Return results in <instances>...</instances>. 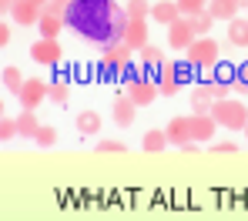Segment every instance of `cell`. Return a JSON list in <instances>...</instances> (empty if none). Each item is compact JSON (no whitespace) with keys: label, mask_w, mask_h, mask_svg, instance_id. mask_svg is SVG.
I'll return each mask as SVG.
<instances>
[{"label":"cell","mask_w":248,"mask_h":221,"mask_svg":"<svg viewBox=\"0 0 248 221\" xmlns=\"http://www.w3.org/2000/svg\"><path fill=\"white\" fill-rule=\"evenodd\" d=\"M64 24H67V30H74L84 41L108 47V44H121L124 41L127 10L118 7L114 0H71Z\"/></svg>","instance_id":"1"},{"label":"cell","mask_w":248,"mask_h":221,"mask_svg":"<svg viewBox=\"0 0 248 221\" xmlns=\"http://www.w3.org/2000/svg\"><path fill=\"white\" fill-rule=\"evenodd\" d=\"M211 118H215V124L225 128V131H245L248 107L242 104V101L225 97V101H215V104H211Z\"/></svg>","instance_id":"2"},{"label":"cell","mask_w":248,"mask_h":221,"mask_svg":"<svg viewBox=\"0 0 248 221\" xmlns=\"http://www.w3.org/2000/svg\"><path fill=\"white\" fill-rule=\"evenodd\" d=\"M131 54H134V50H127L124 44L101 47V74H104L108 81L127 77V71H131Z\"/></svg>","instance_id":"3"},{"label":"cell","mask_w":248,"mask_h":221,"mask_svg":"<svg viewBox=\"0 0 248 221\" xmlns=\"http://www.w3.org/2000/svg\"><path fill=\"white\" fill-rule=\"evenodd\" d=\"M185 54H188V64L195 71H208V67L218 64V44L211 37H195V44L188 47Z\"/></svg>","instance_id":"4"},{"label":"cell","mask_w":248,"mask_h":221,"mask_svg":"<svg viewBox=\"0 0 248 221\" xmlns=\"http://www.w3.org/2000/svg\"><path fill=\"white\" fill-rule=\"evenodd\" d=\"M127 97H131L138 107H148V104L158 97V84L148 81V77H138L134 71H127Z\"/></svg>","instance_id":"5"},{"label":"cell","mask_w":248,"mask_h":221,"mask_svg":"<svg viewBox=\"0 0 248 221\" xmlns=\"http://www.w3.org/2000/svg\"><path fill=\"white\" fill-rule=\"evenodd\" d=\"M44 97H47V84L37 81V77L24 81V88H20V94H17V101H20L24 111H37V107L44 104Z\"/></svg>","instance_id":"6"},{"label":"cell","mask_w":248,"mask_h":221,"mask_svg":"<svg viewBox=\"0 0 248 221\" xmlns=\"http://www.w3.org/2000/svg\"><path fill=\"white\" fill-rule=\"evenodd\" d=\"M168 44H171V50H188V47L195 44V30H191L188 17H178L168 27Z\"/></svg>","instance_id":"7"},{"label":"cell","mask_w":248,"mask_h":221,"mask_svg":"<svg viewBox=\"0 0 248 221\" xmlns=\"http://www.w3.org/2000/svg\"><path fill=\"white\" fill-rule=\"evenodd\" d=\"M64 54H61V44L57 41H34L31 44V60H37V64H47V67H54L57 60H61Z\"/></svg>","instance_id":"8"},{"label":"cell","mask_w":248,"mask_h":221,"mask_svg":"<svg viewBox=\"0 0 248 221\" xmlns=\"http://www.w3.org/2000/svg\"><path fill=\"white\" fill-rule=\"evenodd\" d=\"M127 50H144L148 47V20H127V30H124V41H121Z\"/></svg>","instance_id":"9"},{"label":"cell","mask_w":248,"mask_h":221,"mask_svg":"<svg viewBox=\"0 0 248 221\" xmlns=\"http://www.w3.org/2000/svg\"><path fill=\"white\" fill-rule=\"evenodd\" d=\"M10 17H14V24H20V27H34L44 17V7L34 3V0H20V3L10 10Z\"/></svg>","instance_id":"10"},{"label":"cell","mask_w":248,"mask_h":221,"mask_svg":"<svg viewBox=\"0 0 248 221\" xmlns=\"http://www.w3.org/2000/svg\"><path fill=\"white\" fill-rule=\"evenodd\" d=\"M165 134H168V144H178V147L191 144V118H171Z\"/></svg>","instance_id":"11"},{"label":"cell","mask_w":248,"mask_h":221,"mask_svg":"<svg viewBox=\"0 0 248 221\" xmlns=\"http://www.w3.org/2000/svg\"><path fill=\"white\" fill-rule=\"evenodd\" d=\"M134 114H138V104L127 94H118L114 97V124L118 128H131L134 124Z\"/></svg>","instance_id":"12"},{"label":"cell","mask_w":248,"mask_h":221,"mask_svg":"<svg viewBox=\"0 0 248 221\" xmlns=\"http://www.w3.org/2000/svg\"><path fill=\"white\" fill-rule=\"evenodd\" d=\"M158 94H165V97H171V94H178L181 90V77H178V67L174 64H161V74H158Z\"/></svg>","instance_id":"13"},{"label":"cell","mask_w":248,"mask_h":221,"mask_svg":"<svg viewBox=\"0 0 248 221\" xmlns=\"http://www.w3.org/2000/svg\"><path fill=\"white\" fill-rule=\"evenodd\" d=\"M215 131H218V124H215L211 114H195L191 118V141H208V137H215Z\"/></svg>","instance_id":"14"},{"label":"cell","mask_w":248,"mask_h":221,"mask_svg":"<svg viewBox=\"0 0 248 221\" xmlns=\"http://www.w3.org/2000/svg\"><path fill=\"white\" fill-rule=\"evenodd\" d=\"M178 17H181L178 3H171V0H158V3H151V20H158V24L171 27V24H174Z\"/></svg>","instance_id":"15"},{"label":"cell","mask_w":248,"mask_h":221,"mask_svg":"<svg viewBox=\"0 0 248 221\" xmlns=\"http://www.w3.org/2000/svg\"><path fill=\"white\" fill-rule=\"evenodd\" d=\"M208 14L215 20H235L238 17V0H208Z\"/></svg>","instance_id":"16"},{"label":"cell","mask_w":248,"mask_h":221,"mask_svg":"<svg viewBox=\"0 0 248 221\" xmlns=\"http://www.w3.org/2000/svg\"><path fill=\"white\" fill-rule=\"evenodd\" d=\"M64 27H67L64 17H50V14H44L41 20H37V30H41L44 41H57V34H61Z\"/></svg>","instance_id":"17"},{"label":"cell","mask_w":248,"mask_h":221,"mask_svg":"<svg viewBox=\"0 0 248 221\" xmlns=\"http://www.w3.org/2000/svg\"><path fill=\"white\" fill-rule=\"evenodd\" d=\"M228 41H232L235 47H248V17L228 20Z\"/></svg>","instance_id":"18"},{"label":"cell","mask_w":248,"mask_h":221,"mask_svg":"<svg viewBox=\"0 0 248 221\" xmlns=\"http://www.w3.org/2000/svg\"><path fill=\"white\" fill-rule=\"evenodd\" d=\"M211 104H215V97L208 94L205 84H198V88L191 90V107H195V114H211Z\"/></svg>","instance_id":"19"},{"label":"cell","mask_w":248,"mask_h":221,"mask_svg":"<svg viewBox=\"0 0 248 221\" xmlns=\"http://www.w3.org/2000/svg\"><path fill=\"white\" fill-rule=\"evenodd\" d=\"M78 131H81L84 137H94V134L101 131V118H97L94 111H81V114H78Z\"/></svg>","instance_id":"20"},{"label":"cell","mask_w":248,"mask_h":221,"mask_svg":"<svg viewBox=\"0 0 248 221\" xmlns=\"http://www.w3.org/2000/svg\"><path fill=\"white\" fill-rule=\"evenodd\" d=\"M141 147H144L148 154L165 151V147H168V134H165V131H148L144 137H141Z\"/></svg>","instance_id":"21"},{"label":"cell","mask_w":248,"mask_h":221,"mask_svg":"<svg viewBox=\"0 0 248 221\" xmlns=\"http://www.w3.org/2000/svg\"><path fill=\"white\" fill-rule=\"evenodd\" d=\"M17 131H20V137H37L41 124H37L34 111H20V118H17Z\"/></svg>","instance_id":"22"},{"label":"cell","mask_w":248,"mask_h":221,"mask_svg":"<svg viewBox=\"0 0 248 221\" xmlns=\"http://www.w3.org/2000/svg\"><path fill=\"white\" fill-rule=\"evenodd\" d=\"M47 97H50L54 104H61V107H64V104H67V97H71V88H67V81H64V77H57L54 84H47Z\"/></svg>","instance_id":"23"},{"label":"cell","mask_w":248,"mask_h":221,"mask_svg":"<svg viewBox=\"0 0 248 221\" xmlns=\"http://www.w3.org/2000/svg\"><path fill=\"white\" fill-rule=\"evenodd\" d=\"M124 10H127V20H148L151 17V3L148 0H127Z\"/></svg>","instance_id":"24"},{"label":"cell","mask_w":248,"mask_h":221,"mask_svg":"<svg viewBox=\"0 0 248 221\" xmlns=\"http://www.w3.org/2000/svg\"><path fill=\"white\" fill-rule=\"evenodd\" d=\"M188 24H191V30H195V37H205L208 30H211V24H215V17L211 14H195V17H188Z\"/></svg>","instance_id":"25"},{"label":"cell","mask_w":248,"mask_h":221,"mask_svg":"<svg viewBox=\"0 0 248 221\" xmlns=\"http://www.w3.org/2000/svg\"><path fill=\"white\" fill-rule=\"evenodd\" d=\"M138 54H141L144 67H161V64H165V50H161V47H155V44H148L144 50H138Z\"/></svg>","instance_id":"26"},{"label":"cell","mask_w":248,"mask_h":221,"mask_svg":"<svg viewBox=\"0 0 248 221\" xmlns=\"http://www.w3.org/2000/svg\"><path fill=\"white\" fill-rule=\"evenodd\" d=\"M181 17H195V14H205L208 10V0H174Z\"/></svg>","instance_id":"27"},{"label":"cell","mask_w":248,"mask_h":221,"mask_svg":"<svg viewBox=\"0 0 248 221\" xmlns=\"http://www.w3.org/2000/svg\"><path fill=\"white\" fill-rule=\"evenodd\" d=\"M3 88L10 90V94H20V88H24V74H20L17 67H7V71H3Z\"/></svg>","instance_id":"28"},{"label":"cell","mask_w":248,"mask_h":221,"mask_svg":"<svg viewBox=\"0 0 248 221\" xmlns=\"http://www.w3.org/2000/svg\"><path fill=\"white\" fill-rule=\"evenodd\" d=\"M41 147H54L57 144V131L50 128V124H41V131H37V137H34Z\"/></svg>","instance_id":"29"},{"label":"cell","mask_w":248,"mask_h":221,"mask_svg":"<svg viewBox=\"0 0 248 221\" xmlns=\"http://www.w3.org/2000/svg\"><path fill=\"white\" fill-rule=\"evenodd\" d=\"M67 3H71V0H47V3H44V14H50V17H67Z\"/></svg>","instance_id":"30"},{"label":"cell","mask_w":248,"mask_h":221,"mask_svg":"<svg viewBox=\"0 0 248 221\" xmlns=\"http://www.w3.org/2000/svg\"><path fill=\"white\" fill-rule=\"evenodd\" d=\"M205 88H208V94H211L215 101H225V97H228V90H232V84H221V81H208Z\"/></svg>","instance_id":"31"},{"label":"cell","mask_w":248,"mask_h":221,"mask_svg":"<svg viewBox=\"0 0 248 221\" xmlns=\"http://www.w3.org/2000/svg\"><path fill=\"white\" fill-rule=\"evenodd\" d=\"M10 137H20V131H17V121L3 118V121H0V141H10Z\"/></svg>","instance_id":"32"},{"label":"cell","mask_w":248,"mask_h":221,"mask_svg":"<svg viewBox=\"0 0 248 221\" xmlns=\"http://www.w3.org/2000/svg\"><path fill=\"white\" fill-rule=\"evenodd\" d=\"M174 67H178V77H181V84H191V81H195V67H191L188 60H178Z\"/></svg>","instance_id":"33"},{"label":"cell","mask_w":248,"mask_h":221,"mask_svg":"<svg viewBox=\"0 0 248 221\" xmlns=\"http://www.w3.org/2000/svg\"><path fill=\"white\" fill-rule=\"evenodd\" d=\"M97 151H101V154H124V144L121 141H101Z\"/></svg>","instance_id":"34"},{"label":"cell","mask_w":248,"mask_h":221,"mask_svg":"<svg viewBox=\"0 0 248 221\" xmlns=\"http://www.w3.org/2000/svg\"><path fill=\"white\" fill-rule=\"evenodd\" d=\"M211 151H218V154H232V151H238V144H232V141H225V144H215Z\"/></svg>","instance_id":"35"},{"label":"cell","mask_w":248,"mask_h":221,"mask_svg":"<svg viewBox=\"0 0 248 221\" xmlns=\"http://www.w3.org/2000/svg\"><path fill=\"white\" fill-rule=\"evenodd\" d=\"M0 44H10V24H0Z\"/></svg>","instance_id":"36"},{"label":"cell","mask_w":248,"mask_h":221,"mask_svg":"<svg viewBox=\"0 0 248 221\" xmlns=\"http://www.w3.org/2000/svg\"><path fill=\"white\" fill-rule=\"evenodd\" d=\"M235 81H242V84H248V64H242V67H238V74H235Z\"/></svg>","instance_id":"37"},{"label":"cell","mask_w":248,"mask_h":221,"mask_svg":"<svg viewBox=\"0 0 248 221\" xmlns=\"http://www.w3.org/2000/svg\"><path fill=\"white\" fill-rule=\"evenodd\" d=\"M0 3H3V10H14V7H17L20 0H0Z\"/></svg>","instance_id":"38"},{"label":"cell","mask_w":248,"mask_h":221,"mask_svg":"<svg viewBox=\"0 0 248 221\" xmlns=\"http://www.w3.org/2000/svg\"><path fill=\"white\" fill-rule=\"evenodd\" d=\"M242 7H248V0H238V10H242Z\"/></svg>","instance_id":"39"},{"label":"cell","mask_w":248,"mask_h":221,"mask_svg":"<svg viewBox=\"0 0 248 221\" xmlns=\"http://www.w3.org/2000/svg\"><path fill=\"white\" fill-rule=\"evenodd\" d=\"M34 3H41V7H44V3H47V0H34Z\"/></svg>","instance_id":"40"},{"label":"cell","mask_w":248,"mask_h":221,"mask_svg":"<svg viewBox=\"0 0 248 221\" xmlns=\"http://www.w3.org/2000/svg\"><path fill=\"white\" fill-rule=\"evenodd\" d=\"M245 137H248V124H245Z\"/></svg>","instance_id":"41"}]
</instances>
